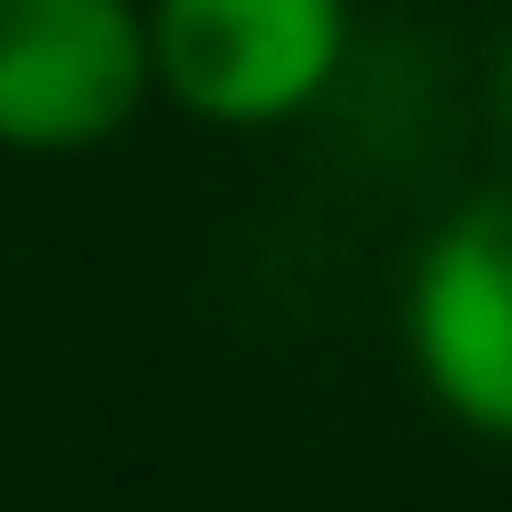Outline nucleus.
I'll return each instance as SVG.
<instances>
[{"label":"nucleus","mask_w":512,"mask_h":512,"mask_svg":"<svg viewBox=\"0 0 512 512\" xmlns=\"http://www.w3.org/2000/svg\"><path fill=\"white\" fill-rule=\"evenodd\" d=\"M399 342L418 389L484 446H512V181L456 200L408 256Z\"/></svg>","instance_id":"obj_2"},{"label":"nucleus","mask_w":512,"mask_h":512,"mask_svg":"<svg viewBox=\"0 0 512 512\" xmlns=\"http://www.w3.org/2000/svg\"><path fill=\"white\" fill-rule=\"evenodd\" d=\"M494 124H503V143H512V38H503V57H494Z\"/></svg>","instance_id":"obj_4"},{"label":"nucleus","mask_w":512,"mask_h":512,"mask_svg":"<svg viewBox=\"0 0 512 512\" xmlns=\"http://www.w3.org/2000/svg\"><path fill=\"white\" fill-rule=\"evenodd\" d=\"M152 105L143 0H0V152L67 162Z\"/></svg>","instance_id":"obj_3"},{"label":"nucleus","mask_w":512,"mask_h":512,"mask_svg":"<svg viewBox=\"0 0 512 512\" xmlns=\"http://www.w3.org/2000/svg\"><path fill=\"white\" fill-rule=\"evenodd\" d=\"M152 95L209 133H275L332 95L351 0H143Z\"/></svg>","instance_id":"obj_1"}]
</instances>
